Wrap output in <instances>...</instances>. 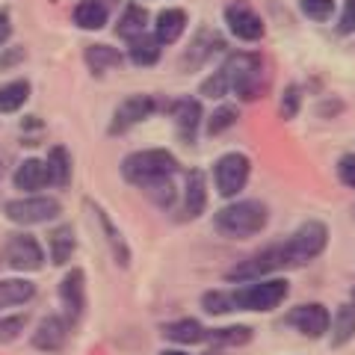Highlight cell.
I'll use <instances>...</instances> for the list:
<instances>
[{"label":"cell","mask_w":355,"mask_h":355,"mask_svg":"<svg viewBox=\"0 0 355 355\" xmlns=\"http://www.w3.org/2000/svg\"><path fill=\"white\" fill-rule=\"evenodd\" d=\"M355 338V308L352 305H340L335 314H331V326H329V343L335 349L347 347Z\"/></svg>","instance_id":"obj_30"},{"label":"cell","mask_w":355,"mask_h":355,"mask_svg":"<svg viewBox=\"0 0 355 355\" xmlns=\"http://www.w3.org/2000/svg\"><path fill=\"white\" fill-rule=\"evenodd\" d=\"M172 121H175V133L184 146H193L198 130H202V121H205V110L202 101L193 95H184L172 104Z\"/></svg>","instance_id":"obj_15"},{"label":"cell","mask_w":355,"mask_h":355,"mask_svg":"<svg viewBox=\"0 0 355 355\" xmlns=\"http://www.w3.org/2000/svg\"><path fill=\"white\" fill-rule=\"evenodd\" d=\"M299 12L314 24H326L335 15V0H299Z\"/></svg>","instance_id":"obj_34"},{"label":"cell","mask_w":355,"mask_h":355,"mask_svg":"<svg viewBox=\"0 0 355 355\" xmlns=\"http://www.w3.org/2000/svg\"><path fill=\"white\" fill-rule=\"evenodd\" d=\"M148 198L157 207H163V210H172L175 207V198H178V187H175V178H166V181H160V184H154V187H148Z\"/></svg>","instance_id":"obj_37"},{"label":"cell","mask_w":355,"mask_h":355,"mask_svg":"<svg viewBox=\"0 0 355 355\" xmlns=\"http://www.w3.org/2000/svg\"><path fill=\"white\" fill-rule=\"evenodd\" d=\"M119 172L125 178V184L148 190V187L178 175V157L166 148H142V151H133L128 157H121Z\"/></svg>","instance_id":"obj_2"},{"label":"cell","mask_w":355,"mask_h":355,"mask_svg":"<svg viewBox=\"0 0 355 355\" xmlns=\"http://www.w3.org/2000/svg\"><path fill=\"white\" fill-rule=\"evenodd\" d=\"M252 160L243 151H228L214 163V187L222 198H237L249 184Z\"/></svg>","instance_id":"obj_7"},{"label":"cell","mask_w":355,"mask_h":355,"mask_svg":"<svg viewBox=\"0 0 355 355\" xmlns=\"http://www.w3.org/2000/svg\"><path fill=\"white\" fill-rule=\"evenodd\" d=\"M207 355H216V352H207Z\"/></svg>","instance_id":"obj_47"},{"label":"cell","mask_w":355,"mask_h":355,"mask_svg":"<svg viewBox=\"0 0 355 355\" xmlns=\"http://www.w3.org/2000/svg\"><path fill=\"white\" fill-rule=\"evenodd\" d=\"M299 110H302V86L296 83H287L284 92H282V104H279V116L284 121H291L299 116Z\"/></svg>","instance_id":"obj_36"},{"label":"cell","mask_w":355,"mask_h":355,"mask_svg":"<svg viewBox=\"0 0 355 355\" xmlns=\"http://www.w3.org/2000/svg\"><path fill=\"white\" fill-rule=\"evenodd\" d=\"M222 18H225V27H228L231 36L246 42V44L261 42L263 33H266V24H263L261 12L249 3V0H231V3L222 9Z\"/></svg>","instance_id":"obj_10"},{"label":"cell","mask_w":355,"mask_h":355,"mask_svg":"<svg viewBox=\"0 0 355 355\" xmlns=\"http://www.w3.org/2000/svg\"><path fill=\"white\" fill-rule=\"evenodd\" d=\"M44 169H48V187L53 190H69L71 178H74V160L71 151L65 146H53L44 157Z\"/></svg>","instance_id":"obj_20"},{"label":"cell","mask_w":355,"mask_h":355,"mask_svg":"<svg viewBox=\"0 0 355 355\" xmlns=\"http://www.w3.org/2000/svg\"><path fill=\"white\" fill-rule=\"evenodd\" d=\"M71 21L80 30H104L110 21V6H104L101 0H77V6L71 9Z\"/></svg>","instance_id":"obj_26"},{"label":"cell","mask_w":355,"mask_h":355,"mask_svg":"<svg viewBox=\"0 0 355 355\" xmlns=\"http://www.w3.org/2000/svg\"><path fill=\"white\" fill-rule=\"evenodd\" d=\"M71 329L74 326L62 314H48V317L39 320L36 331L30 335V343H33V349L53 355V352L65 349V343H69V338H71Z\"/></svg>","instance_id":"obj_14"},{"label":"cell","mask_w":355,"mask_h":355,"mask_svg":"<svg viewBox=\"0 0 355 355\" xmlns=\"http://www.w3.org/2000/svg\"><path fill=\"white\" fill-rule=\"evenodd\" d=\"M157 113V98H151L146 92H137V95H128L125 101L116 107L113 119H110V128L107 133L110 137H121V133H128L130 128L142 125L146 119H151Z\"/></svg>","instance_id":"obj_11"},{"label":"cell","mask_w":355,"mask_h":355,"mask_svg":"<svg viewBox=\"0 0 355 355\" xmlns=\"http://www.w3.org/2000/svg\"><path fill=\"white\" fill-rule=\"evenodd\" d=\"M338 181L343 187H349V190H355V154H343L338 160Z\"/></svg>","instance_id":"obj_40"},{"label":"cell","mask_w":355,"mask_h":355,"mask_svg":"<svg viewBox=\"0 0 355 355\" xmlns=\"http://www.w3.org/2000/svg\"><path fill=\"white\" fill-rule=\"evenodd\" d=\"M83 62H86V69L92 71V77H104L107 71H116L119 65L125 62V53H121L119 48H113V44L95 42V44H86Z\"/></svg>","instance_id":"obj_22"},{"label":"cell","mask_w":355,"mask_h":355,"mask_svg":"<svg viewBox=\"0 0 355 355\" xmlns=\"http://www.w3.org/2000/svg\"><path fill=\"white\" fill-rule=\"evenodd\" d=\"M101 3H104V6H113V3H119V0H101Z\"/></svg>","instance_id":"obj_44"},{"label":"cell","mask_w":355,"mask_h":355,"mask_svg":"<svg viewBox=\"0 0 355 355\" xmlns=\"http://www.w3.org/2000/svg\"><path fill=\"white\" fill-rule=\"evenodd\" d=\"M202 308L210 317H222L234 311V302H231V291H207L202 296Z\"/></svg>","instance_id":"obj_35"},{"label":"cell","mask_w":355,"mask_h":355,"mask_svg":"<svg viewBox=\"0 0 355 355\" xmlns=\"http://www.w3.org/2000/svg\"><path fill=\"white\" fill-rule=\"evenodd\" d=\"M36 296V284L30 279H0V308H18V305H27L30 299Z\"/></svg>","instance_id":"obj_29"},{"label":"cell","mask_w":355,"mask_h":355,"mask_svg":"<svg viewBox=\"0 0 355 355\" xmlns=\"http://www.w3.org/2000/svg\"><path fill=\"white\" fill-rule=\"evenodd\" d=\"M24 48H6L3 53H0V71H6V69H15V65L24 62Z\"/></svg>","instance_id":"obj_41"},{"label":"cell","mask_w":355,"mask_h":355,"mask_svg":"<svg viewBox=\"0 0 355 355\" xmlns=\"http://www.w3.org/2000/svg\"><path fill=\"white\" fill-rule=\"evenodd\" d=\"M86 205L92 207V214H95V219H98V225H101V231H104V240H107V249L113 252V258H116V263L125 270V266H130V246H128V240H125V234L119 231V225L113 222V216L107 214V207H101L95 202V198H86Z\"/></svg>","instance_id":"obj_17"},{"label":"cell","mask_w":355,"mask_h":355,"mask_svg":"<svg viewBox=\"0 0 355 355\" xmlns=\"http://www.w3.org/2000/svg\"><path fill=\"white\" fill-rule=\"evenodd\" d=\"M349 305L355 308V287H352V296H349Z\"/></svg>","instance_id":"obj_45"},{"label":"cell","mask_w":355,"mask_h":355,"mask_svg":"<svg viewBox=\"0 0 355 355\" xmlns=\"http://www.w3.org/2000/svg\"><path fill=\"white\" fill-rule=\"evenodd\" d=\"M222 48H225V42H222V36L219 33H214L210 27H205V30H198L196 33V39L190 42V48L184 51V69L187 71H198L202 65L214 57V53H219Z\"/></svg>","instance_id":"obj_18"},{"label":"cell","mask_w":355,"mask_h":355,"mask_svg":"<svg viewBox=\"0 0 355 355\" xmlns=\"http://www.w3.org/2000/svg\"><path fill=\"white\" fill-rule=\"evenodd\" d=\"M225 71L231 80V92H234L243 104L258 101L266 92V74H263V60L254 51H237L225 57Z\"/></svg>","instance_id":"obj_4"},{"label":"cell","mask_w":355,"mask_h":355,"mask_svg":"<svg viewBox=\"0 0 355 355\" xmlns=\"http://www.w3.org/2000/svg\"><path fill=\"white\" fill-rule=\"evenodd\" d=\"M77 249V237H74V225L69 222H60L57 228L48 231V261L53 266H65L74 258Z\"/></svg>","instance_id":"obj_23"},{"label":"cell","mask_w":355,"mask_h":355,"mask_svg":"<svg viewBox=\"0 0 355 355\" xmlns=\"http://www.w3.org/2000/svg\"><path fill=\"white\" fill-rule=\"evenodd\" d=\"M30 80H24V77H18V80H9L0 86V116H12L18 113L21 107H24L30 101Z\"/></svg>","instance_id":"obj_31"},{"label":"cell","mask_w":355,"mask_h":355,"mask_svg":"<svg viewBox=\"0 0 355 355\" xmlns=\"http://www.w3.org/2000/svg\"><path fill=\"white\" fill-rule=\"evenodd\" d=\"M0 258L15 272H39L44 261H48L44 258V246L33 234H12L0 249Z\"/></svg>","instance_id":"obj_9"},{"label":"cell","mask_w":355,"mask_h":355,"mask_svg":"<svg viewBox=\"0 0 355 355\" xmlns=\"http://www.w3.org/2000/svg\"><path fill=\"white\" fill-rule=\"evenodd\" d=\"M270 222V207L261 198H234L214 214V231L225 240L258 237Z\"/></svg>","instance_id":"obj_1"},{"label":"cell","mask_w":355,"mask_h":355,"mask_svg":"<svg viewBox=\"0 0 355 355\" xmlns=\"http://www.w3.org/2000/svg\"><path fill=\"white\" fill-rule=\"evenodd\" d=\"M160 57H163V44L157 42L154 33H139V36L128 39L125 60H130L133 65H139V69H151V65H157Z\"/></svg>","instance_id":"obj_24"},{"label":"cell","mask_w":355,"mask_h":355,"mask_svg":"<svg viewBox=\"0 0 355 355\" xmlns=\"http://www.w3.org/2000/svg\"><path fill=\"white\" fill-rule=\"evenodd\" d=\"M237 119H240V110L234 104H219L214 113L205 119V133H207V137H219V133H225V130L234 128Z\"/></svg>","instance_id":"obj_32"},{"label":"cell","mask_w":355,"mask_h":355,"mask_svg":"<svg viewBox=\"0 0 355 355\" xmlns=\"http://www.w3.org/2000/svg\"><path fill=\"white\" fill-rule=\"evenodd\" d=\"M287 293H291V282H287L284 275H270V279L237 284L234 291H231V302H234V311L266 314V311L282 308Z\"/></svg>","instance_id":"obj_5"},{"label":"cell","mask_w":355,"mask_h":355,"mask_svg":"<svg viewBox=\"0 0 355 355\" xmlns=\"http://www.w3.org/2000/svg\"><path fill=\"white\" fill-rule=\"evenodd\" d=\"M160 355H190V352H184V349H178V347H172V349H163Z\"/></svg>","instance_id":"obj_43"},{"label":"cell","mask_w":355,"mask_h":355,"mask_svg":"<svg viewBox=\"0 0 355 355\" xmlns=\"http://www.w3.org/2000/svg\"><path fill=\"white\" fill-rule=\"evenodd\" d=\"M0 178H3V163H0Z\"/></svg>","instance_id":"obj_46"},{"label":"cell","mask_w":355,"mask_h":355,"mask_svg":"<svg viewBox=\"0 0 355 355\" xmlns=\"http://www.w3.org/2000/svg\"><path fill=\"white\" fill-rule=\"evenodd\" d=\"M9 36H12V18H9L6 9H0V48L9 42Z\"/></svg>","instance_id":"obj_42"},{"label":"cell","mask_w":355,"mask_h":355,"mask_svg":"<svg viewBox=\"0 0 355 355\" xmlns=\"http://www.w3.org/2000/svg\"><path fill=\"white\" fill-rule=\"evenodd\" d=\"M160 335L169 343H175V347H193V343H205L207 329L202 326V320L181 317V320H172V323H163Z\"/></svg>","instance_id":"obj_21"},{"label":"cell","mask_w":355,"mask_h":355,"mask_svg":"<svg viewBox=\"0 0 355 355\" xmlns=\"http://www.w3.org/2000/svg\"><path fill=\"white\" fill-rule=\"evenodd\" d=\"M187 24H190V12H187V9H181V6L160 9L157 18H154V36H157V42L166 48V44H175L184 36Z\"/></svg>","instance_id":"obj_19"},{"label":"cell","mask_w":355,"mask_h":355,"mask_svg":"<svg viewBox=\"0 0 355 355\" xmlns=\"http://www.w3.org/2000/svg\"><path fill=\"white\" fill-rule=\"evenodd\" d=\"M284 323L291 329H296L299 335H305L311 340H320V338L329 335L331 314H329V308L323 302H302V305H296V308L287 311Z\"/></svg>","instance_id":"obj_12"},{"label":"cell","mask_w":355,"mask_h":355,"mask_svg":"<svg viewBox=\"0 0 355 355\" xmlns=\"http://www.w3.org/2000/svg\"><path fill=\"white\" fill-rule=\"evenodd\" d=\"M30 323L27 314H6L0 317V343H12L24 335V329Z\"/></svg>","instance_id":"obj_38"},{"label":"cell","mask_w":355,"mask_h":355,"mask_svg":"<svg viewBox=\"0 0 355 355\" xmlns=\"http://www.w3.org/2000/svg\"><path fill=\"white\" fill-rule=\"evenodd\" d=\"M12 184L18 190H24L27 196H36L39 190L48 187V169H44V160L39 157H27L18 163V169L12 175Z\"/></svg>","instance_id":"obj_25"},{"label":"cell","mask_w":355,"mask_h":355,"mask_svg":"<svg viewBox=\"0 0 355 355\" xmlns=\"http://www.w3.org/2000/svg\"><path fill=\"white\" fill-rule=\"evenodd\" d=\"M207 207V175L202 169H187L184 172V198H181V222H193L205 214Z\"/></svg>","instance_id":"obj_16"},{"label":"cell","mask_w":355,"mask_h":355,"mask_svg":"<svg viewBox=\"0 0 355 355\" xmlns=\"http://www.w3.org/2000/svg\"><path fill=\"white\" fill-rule=\"evenodd\" d=\"M338 36H352L355 33V0H343V9L338 15Z\"/></svg>","instance_id":"obj_39"},{"label":"cell","mask_w":355,"mask_h":355,"mask_svg":"<svg viewBox=\"0 0 355 355\" xmlns=\"http://www.w3.org/2000/svg\"><path fill=\"white\" fill-rule=\"evenodd\" d=\"M254 338V329L252 326H219V329H207L205 343H210L214 349H234V347H246Z\"/></svg>","instance_id":"obj_27"},{"label":"cell","mask_w":355,"mask_h":355,"mask_svg":"<svg viewBox=\"0 0 355 355\" xmlns=\"http://www.w3.org/2000/svg\"><path fill=\"white\" fill-rule=\"evenodd\" d=\"M198 95H202V98H214V101H222L225 95H231V80H228L225 65H219L214 74L205 77L202 86H198Z\"/></svg>","instance_id":"obj_33"},{"label":"cell","mask_w":355,"mask_h":355,"mask_svg":"<svg viewBox=\"0 0 355 355\" xmlns=\"http://www.w3.org/2000/svg\"><path fill=\"white\" fill-rule=\"evenodd\" d=\"M57 296H60V305H62V317L69 320L71 326H77L80 317L86 314V272L80 266H71V270L60 279Z\"/></svg>","instance_id":"obj_13"},{"label":"cell","mask_w":355,"mask_h":355,"mask_svg":"<svg viewBox=\"0 0 355 355\" xmlns=\"http://www.w3.org/2000/svg\"><path fill=\"white\" fill-rule=\"evenodd\" d=\"M279 270H284L282 243H272V246H263L254 254H249V258L237 261L225 272V282H231V284H249V282H258V279H270V275H275Z\"/></svg>","instance_id":"obj_6"},{"label":"cell","mask_w":355,"mask_h":355,"mask_svg":"<svg viewBox=\"0 0 355 355\" xmlns=\"http://www.w3.org/2000/svg\"><path fill=\"white\" fill-rule=\"evenodd\" d=\"M6 219L9 222H15V225H44V222H53V219H60L62 214V205H60V198H53V196H24V198H15V202H6Z\"/></svg>","instance_id":"obj_8"},{"label":"cell","mask_w":355,"mask_h":355,"mask_svg":"<svg viewBox=\"0 0 355 355\" xmlns=\"http://www.w3.org/2000/svg\"><path fill=\"white\" fill-rule=\"evenodd\" d=\"M331 231L323 219H308L302 222L287 240H282V261L284 270H299V266L314 263L329 246Z\"/></svg>","instance_id":"obj_3"},{"label":"cell","mask_w":355,"mask_h":355,"mask_svg":"<svg viewBox=\"0 0 355 355\" xmlns=\"http://www.w3.org/2000/svg\"><path fill=\"white\" fill-rule=\"evenodd\" d=\"M148 24H151L148 9L142 3H128L116 21V33L121 39H133V36H139V33H148Z\"/></svg>","instance_id":"obj_28"}]
</instances>
